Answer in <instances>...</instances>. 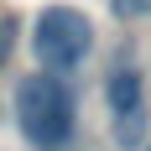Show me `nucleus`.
<instances>
[{
    "mask_svg": "<svg viewBox=\"0 0 151 151\" xmlns=\"http://www.w3.org/2000/svg\"><path fill=\"white\" fill-rule=\"evenodd\" d=\"M16 120H21V136L37 151H63L73 141V120H78L68 78H58V73L21 78L16 83Z\"/></svg>",
    "mask_w": 151,
    "mask_h": 151,
    "instance_id": "obj_1",
    "label": "nucleus"
},
{
    "mask_svg": "<svg viewBox=\"0 0 151 151\" xmlns=\"http://www.w3.org/2000/svg\"><path fill=\"white\" fill-rule=\"evenodd\" d=\"M89 47H94V26L73 5H47L37 16V26H31V52L42 63V73H58V78L73 73L89 58Z\"/></svg>",
    "mask_w": 151,
    "mask_h": 151,
    "instance_id": "obj_2",
    "label": "nucleus"
},
{
    "mask_svg": "<svg viewBox=\"0 0 151 151\" xmlns=\"http://www.w3.org/2000/svg\"><path fill=\"white\" fill-rule=\"evenodd\" d=\"M104 94H109V109H115V115H136V109H141V99H146V83H141V73H136V68H115Z\"/></svg>",
    "mask_w": 151,
    "mask_h": 151,
    "instance_id": "obj_3",
    "label": "nucleus"
},
{
    "mask_svg": "<svg viewBox=\"0 0 151 151\" xmlns=\"http://www.w3.org/2000/svg\"><path fill=\"white\" fill-rule=\"evenodd\" d=\"M115 136H120V146H136V141L146 136V109H136V115H120Z\"/></svg>",
    "mask_w": 151,
    "mask_h": 151,
    "instance_id": "obj_4",
    "label": "nucleus"
},
{
    "mask_svg": "<svg viewBox=\"0 0 151 151\" xmlns=\"http://www.w3.org/2000/svg\"><path fill=\"white\" fill-rule=\"evenodd\" d=\"M11 37H16V21H11V16H0V63L11 58Z\"/></svg>",
    "mask_w": 151,
    "mask_h": 151,
    "instance_id": "obj_5",
    "label": "nucleus"
},
{
    "mask_svg": "<svg viewBox=\"0 0 151 151\" xmlns=\"http://www.w3.org/2000/svg\"><path fill=\"white\" fill-rule=\"evenodd\" d=\"M151 0H115V16H146Z\"/></svg>",
    "mask_w": 151,
    "mask_h": 151,
    "instance_id": "obj_6",
    "label": "nucleus"
},
{
    "mask_svg": "<svg viewBox=\"0 0 151 151\" xmlns=\"http://www.w3.org/2000/svg\"><path fill=\"white\" fill-rule=\"evenodd\" d=\"M146 151H151V146H146Z\"/></svg>",
    "mask_w": 151,
    "mask_h": 151,
    "instance_id": "obj_7",
    "label": "nucleus"
}]
</instances>
